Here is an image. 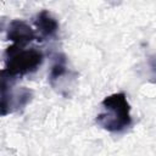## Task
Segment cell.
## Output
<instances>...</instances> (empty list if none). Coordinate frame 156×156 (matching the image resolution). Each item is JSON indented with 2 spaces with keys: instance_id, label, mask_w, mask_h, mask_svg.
Returning <instances> with one entry per match:
<instances>
[{
  "instance_id": "obj_1",
  "label": "cell",
  "mask_w": 156,
  "mask_h": 156,
  "mask_svg": "<svg viewBox=\"0 0 156 156\" xmlns=\"http://www.w3.org/2000/svg\"><path fill=\"white\" fill-rule=\"evenodd\" d=\"M101 105L105 111L96 116L95 122L102 129L119 133L132 126L130 105L124 93H113L106 96L101 101Z\"/></svg>"
},
{
  "instance_id": "obj_2",
  "label": "cell",
  "mask_w": 156,
  "mask_h": 156,
  "mask_svg": "<svg viewBox=\"0 0 156 156\" xmlns=\"http://www.w3.org/2000/svg\"><path fill=\"white\" fill-rule=\"evenodd\" d=\"M5 67L1 77L11 80L35 72L44 61V55L35 48L26 49L11 45L5 50Z\"/></svg>"
},
{
  "instance_id": "obj_3",
  "label": "cell",
  "mask_w": 156,
  "mask_h": 156,
  "mask_svg": "<svg viewBox=\"0 0 156 156\" xmlns=\"http://www.w3.org/2000/svg\"><path fill=\"white\" fill-rule=\"evenodd\" d=\"M33 98V91L21 87L12 89L11 79L1 77V115L6 116L24 107Z\"/></svg>"
},
{
  "instance_id": "obj_4",
  "label": "cell",
  "mask_w": 156,
  "mask_h": 156,
  "mask_svg": "<svg viewBox=\"0 0 156 156\" xmlns=\"http://www.w3.org/2000/svg\"><path fill=\"white\" fill-rule=\"evenodd\" d=\"M6 38L13 43L12 45L26 48L27 44L37 39V34L27 22L22 20H12L6 28Z\"/></svg>"
},
{
  "instance_id": "obj_5",
  "label": "cell",
  "mask_w": 156,
  "mask_h": 156,
  "mask_svg": "<svg viewBox=\"0 0 156 156\" xmlns=\"http://www.w3.org/2000/svg\"><path fill=\"white\" fill-rule=\"evenodd\" d=\"M34 24H35L38 32L40 33V37H43V38H52L56 35V33L58 30L57 20L48 10H41L37 15V17L34 20Z\"/></svg>"
},
{
  "instance_id": "obj_6",
  "label": "cell",
  "mask_w": 156,
  "mask_h": 156,
  "mask_svg": "<svg viewBox=\"0 0 156 156\" xmlns=\"http://www.w3.org/2000/svg\"><path fill=\"white\" fill-rule=\"evenodd\" d=\"M68 72V68H67V60H66V56L60 54L56 56L55 58V62L50 69V74H49V80L50 83L54 85L56 80H58L61 77H63L66 73Z\"/></svg>"
}]
</instances>
